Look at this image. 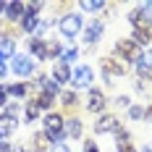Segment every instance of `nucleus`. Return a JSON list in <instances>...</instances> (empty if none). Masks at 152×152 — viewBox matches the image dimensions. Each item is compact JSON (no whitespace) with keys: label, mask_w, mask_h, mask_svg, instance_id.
<instances>
[{"label":"nucleus","mask_w":152,"mask_h":152,"mask_svg":"<svg viewBox=\"0 0 152 152\" xmlns=\"http://www.w3.org/2000/svg\"><path fill=\"white\" fill-rule=\"evenodd\" d=\"M34 105L39 107V110H47V107L53 105V97H50V94H45V92H42V94H39V97H37V100H34Z\"/></svg>","instance_id":"19"},{"label":"nucleus","mask_w":152,"mask_h":152,"mask_svg":"<svg viewBox=\"0 0 152 152\" xmlns=\"http://www.w3.org/2000/svg\"><path fill=\"white\" fill-rule=\"evenodd\" d=\"M45 139H50V142H63V137H66V129H63V118L58 115V113H50L45 121Z\"/></svg>","instance_id":"1"},{"label":"nucleus","mask_w":152,"mask_h":152,"mask_svg":"<svg viewBox=\"0 0 152 152\" xmlns=\"http://www.w3.org/2000/svg\"><path fill=\"white\" fill-rule=\"evenodd\" d=\"M16 118L13 115H0V139H5V137H11L16 131Z\"/></svg>","instance_id":"10"},{"label":"nucleus","mask_w":152,"mask_h":152,"mask_svg":"<svg viewBox=\"0 0 152 152\" xmlns=\"http://www.w3.org/2000/svg\"><path fill=\"white\" fill-rule=\"evenodd\" d=\"M63 105L66 107H74L76 105V94L74 92H63Z\"/></svg>","instance_id":"25"},{"label":"nucleus","mask_w":152,"mask_h":152,"mask_svg":"<svg viewBox=\"0 0 152 152\" xmlns=\"http://www.w3.org/2000/svg\"><path fill=\"white\" fill-rule=\"evenodd\" d=\"M53 79H55V81H58V84H66V81H68V79H71V68H68V66H66V63H55V68H53Z\"/></svg>","instance_id":"11"},{"label":"nucleus","mask_w":152,"mask_h":152,"mask_svg":"<svg viewBox=\"0 0 152 152\" xmlns=\"http://www.w3.org/2000/svg\"><path fill=\"white\" fill-rule=\"evenodd\" d=\"M102 29H105V24H102V21H92L89 26H87V29H84V39H87V42H97V39H100V34H102Z\"/></svg>","instance_id":"9"},{"label":"nucleus","mask_w":152,"mask_h":152,"mask_svg":"<svg viewBox=\"0 0 152 152\" xmlns=\"http://www.w3.org/2000/svg\"><path fill=\"white\" fill-rule=\"evenodd\" d=\"M139 8H142V16H144V24H152V3H144Z\"/></svg>","instance_id":"21"},{"label":"nucleus","mask_w":152,"mask_h":152,"mask_svg":"<svg viewBox=\"0 0 152 152\" xmlns=\"http://www.w3.org/2000/svg\"><path fill=\"white\" fill-rule=\"evenodd\" d=\"M84 152H100V150H97V144H94L92 139H87V142H84Z\"/></svg>","instance_id":"28"},{"label":"nucleus","mask_w":152,"mask_h":152,"mask_svg":"<svg viewBox=\"0 0 152 152\" xmlns=\"http://www.w3.org/2000/svg\"><path fill=\"white\" fill-rule=\"evenodd\" d=\"M129 115H131L134 121H139V118H144V107H139V105H131V107H129Z\"/></svg>","instance_id":"23"},{"label":"nucleus","mask_w":152,"mask_h":152,"mask_svg":"<svg viewBox=\"0 0 152 152\" xmlns=\"http://www.w3.org/2000/svg\"><path fill=\"white\" fill-rule=\"evenodd\" d=\"M139 74H147V71H152V47L147 50V53H142V58H139Z\"/></svg>","instance_id":"17"},{"label":"nucleus","mask_w":152,"mask_h":152,"mask_svg":"<svg viewBox=\"0 0 152 152\" xmlns=\"http://www.w3.org/2000/svg\"><path fill=\"white\" fill-rule=\"evenodd\" d=\"M5 74H8V68H5V63L0 61V81H3V79H5Z\"/></svg>","instance_id":"32"},{"label":"nucleus","mask_w":152,"mask_h":152,"mask_svg":"<svg viewBox=\"0 0 152 152\" xmlns=\"http://www.w3.org/2000/svg\"><path fill=\"white\" fill-rule=\"evenodd\" d=\"M3 11H5V5H3V3H0V13H3Z\"/></svg>","instance_id":"37"},{"label":"nucleus","mask_w":152,"mask_h":152,"mask_svg":"<svg viewBox=\"0 0 152 152\" xmlns=\"http://www.w3.org/2000/svg\"><path fill=\"white\" fill-rule=\"evenodd\" d=\"M37 115H39V107L34 105V102H29V107H26V121H37Z\"/></svg>","instance_id":"24"},{"label":"nucleus","mask_w":152,"mask_h":152,"mask_svg":"<svg viewBox=\"0 0 152 152\" xmlns=\"http://www.w3.org/2000/svg\"><path fill=\"white\" fill-rule=\"evenodd\" d=\"M76 58H79V53H76V47H68V50L63 53V63H66V66H68L71 61H76Z\"/></svg>","instance_id":"22"},{"label":"nucleus","mask_w":152,"mask_h":152,"mask_svg":"<svg viewBox=\"0 0 152 152\" xmlns=\"http://www.w3.org/2000/svg\"><path fill=\"white\" fill-rule=\"evenodd\" d=\"M11 68H13V74L18 76H29L34 71V58L31 55H13L11 58Z\"/></svg>","instance_id":"4"},{"label":"nucleus","mask_w":152,"mask_h":152,"mask_svg":"<svg viewBox=\"0 0 152 152\" xmlns=\"http://www.w3.org/2000/svg\"><path fill=\"white\" fill-rule=\"evenodd\" d=\"M150 39H152V29L150 26H139V29L134 31V42H137V45H147Z\"/></svg>","instance_id":"16"},{"label":"nucleus","mask_w":152,"mask_h":152,"mask_svg":"<svg viewBox=\"0 0 152 152\" xmlns=\"http://www.w3.org/2000/svg\"><path fill=\"white\" fill-rule=\"evenodd\" d=\"M29 50H31V55L39 58V61L47 58V45L42 42V39H29Z\"/></svg>","instance_id":"13"},{"label":"nucleus","mask_w":152,"mask_h":152,"mask_svg":"<svg viewBox=\"0 0 152 152\" xmlns=\"http://www.w3.org/2000/svg\"><path fill=\"white\" fill-rule=\"evenodd\" d=\"M0 152H11V144H8V142H3V139H0Z\"/></svg>","instance_id":"33"},{"label":"nucleus","mask_w":152,"mask_h":152,"mask_svg":"<svg viewBox=\"0 0 152 152\" xmlns=\"http://www.w3.org/2000/svg\"><path fill=\"white\" fill-rule=\"evenodd\" d=\"M58 53H61V45L58 42H50L47 45V55H58Z\"/></svg>","instance_id":"27"},{"label":"nucleus","mask_w":152,"mask_h":152,"mask_svg":"<svg viewBox=\"0 0 152 152\" xmlns=\"http://www.w3.org/2000/svg\"><path fill=\"white\" fill-rule=\"evenodd\" d=\"M115 102H118V105H121V107H126V105H129V102H131V100H129V97H118Z\"/></svg>","instance_id":"34"},{"label":"nucleus","mask_w":152,"mask_h":152,"mask_svg":"<svg viewBox=\"0 0 152 152\" xmlns=\"http://www.w3.org/2000/svg\"><path fill=\"white\" fill-rule=\"evenodd\" d=\"M5 13H8V18H11V21H18L21 16L26 13V8H24L21 3H8V5H5Z\"/></svg>","instance_id":"14"},{"label":"nucleus","mask_w":152,"mask_h":152,"mask_svg":"<svg viewBox=\"0 0 152 152\" xmlns=\"http://www.w3.org/2000/svg\"><path fill=\"white\" fill-rule=\"evenodd\" d=\"M115 129H118V118H113V115H102L94 123V134H105V131H115Z\"/></svg>","instance_id":"8"},{"label":"nucleus","mask_w":152,"mask_h":152,"mask_svg":"<svg viewBox=\"0 0 152 152\" xmlns=\"http://www.w3.org/2000/svg\"><path fill=\"white\" fill-rule=\"evenodd\" d=\"M81 8L84 11H100V8H105V3H81Z\"/></svg>","instance_id":"26"},{"label":"nucleus","mask_w":152,"mask_h":152,"mask_svg":"<svg viewBox=\"0 0 152 152\" xmlns=\"http://www.w3.org/2000/svg\"><path fill=\"white\" fill-rule=\"evenodd\" d=\"M71 79H74V87H79V89H81V87H89V84H92L94 74H92L89 66H79L74 74H71Z\"/></svg>","instance_id":"6"},{"label":"nucleus","mask_w":152,"mask_h":152,"mask_svg":"<svg viewBox=\"0 0 152 152\" xmlns=\"http://www.w3.org/2000/svg\"><path fill=\"white\" fill-rule=\"evenodd\" d=\"M8 55H11V58L16 55V42L11 37H3V39H0V61H5Z\"/></svg>","instance_id":"12"},{"label":"nucleus","mask_w":152,"mask_h":152,"mask_svg":"<svg viewBox=\"0 0 152 152\" xmlns=\"http://www.w3.org/2000/svg\"><path fill=\"white\" fill-rule=\"evenodd\" d=\"M8 94L11 97H24L26 94V84H11L8 87Z\"/></svg>","instance_id":"20"},{"label":"nucleus","mask_w":152,"mask_h":152,"mask_svg":"<svg viewBox=\"0 0 152 152\" xmlns=\"http://www.w3.org/2000/svg\"><path fill=\"white\" fill-rule=\"evenodd\" d=\"M144 115H147V118H152V107H150V110H144Z\"/></svg>","instance_id":"35"},{"label":"nucleus","mask_w":152,"mask_h":152,"mask_svg":"<svg viewBox=\"0 0 152 152\" xmlns=\"http://www.w3.org/2000/svg\"><path fill=\"white\" fill-rule=\"evenodd\" d=\"M142 152H152V144H147V147H144V150H142Z\"/></svg>","instance_id":"36"},{"label":"nucleus","mask_w":152,"mask_h":152,"mask_svg":"<svg viewBox=\"0 0 152 152\" xmlns=\"http://www.w3.org/2000/svg\"><path fill=\"white\" fill-rule=\"evenodd\" d=\"M118 152H137L131 144H118Z\"/></svg>","instance_id":"30"},{"label":"nucleus","mask_w":152,"mask_h":152,"mask_svg":"<svg viewBox=\"0 0 152 152\" xmlns=\"http://www.w3.org/2000/svg\"><path fill=\"white\" fill-rule=\"evenodd\" d=\"M102 74L110 79V76H123L126 74V63L121 58H105L102 61Z\"/></svg>","instance_id":"5"},{"label":"nucleus","mask_w":152,"mask_h":152,"mask_svg":"<svg viewBox=\"0 0 152 152\" xmlns=\"http://www.w3.org/2000/svg\"><path fill=\"white\" fill-rule=\"evenodd\" d=\"M87 110H89V113H102V110H105V94L100 89L89 92V97H87Z\"/></svg>","instance_id":"7"},{"label":"nucleus","mask_w":152,"mask_h":152,"mask_svg":"<svg viewBox=\"0 0 152 152\" xmlns=\"http://www.w3.org/2000/svg\"><path fill=\"white\" fill-rule=\"evenodd\" d=\"M37 26H39V21H37L34 13H24L21 16V29L24 31H37Z\"/></svg>","instance_id":"15"},{"label":"nucleus","mask_w":152,"mask_h":152,"mask_svg":"<svg viewBox=\"0 0 152 152\" xmlns=\"http://www.w3.org/2000/svg\"><path fill=\"white\" fill-rule=\"evenodd\" d=\"M5 100H8V89H3V87H0V107L5 105Z\"/></svg>","instance_id":"29"},{"label":"nucleus","mask_w":152,"mask_h":152,"mask_svg":"<svg viewBox=\"0 0 152 152\" xmlns=\"http://www.w3.org/2000/svg\"><path fill=\"white\" fill-rule=\"evenodd\" d=\"M53 152H71V150H68L66 144H55V147H53Z\"/></svg>","instance_id":"31"},{"label":"nucleus","mask_w":152,"mask_h":152,"mask_svg":"<svg viewBox=\"0 0 152 152\" xmlns=\"http://www.w3.org/2000/svg\"><path fill=\"white\" fill-rule=\"evenodd\" d=\"M61 34L63 37H68V39H74L76 34L81 31V26H84V21H81V16H76V13H66L61 18Z\"/></svg>","instance_id":"2"},{"label":"nucleus","mask_w":152,"mask_h":152,"mask_svg":"<svg viewBox=\"0 0 152 152\" xmlns=\"http://www.w3.org/2000/svg\"><path fill=\"white\" fill-rule=\"evenodd\" d=\"M115 50H118V55H123L126 61H131V63H139V58H142V47L134 39H121L115 45Z\"/></svg>","instance_id":"3"},{"label":"nucleus","mask_w":152,"mask_h":152,"mask_svg":"<svg viewBox=\"0 0 152 152\" xmlns=\"http://www.w3.org/2000/svg\"><path fill=\"white\" fill-rule=\"evenodd\" d=\"M66 134H68V137H74V139H79V137H81V123L76 121V118H71L68 126H66Z\"/></svg>","instance_id":"18"}]
</instances>
